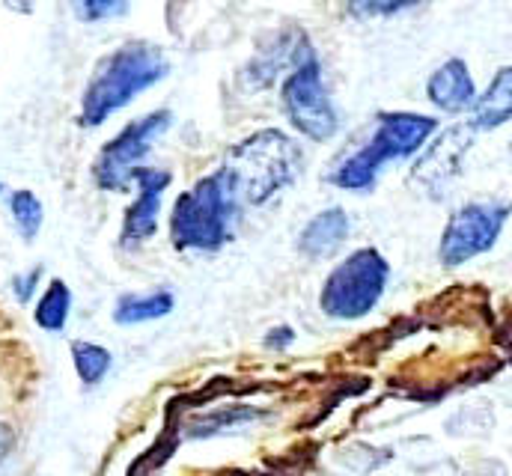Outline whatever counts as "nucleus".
Returning a JSON list of instances; mask_svg holds the SVG:
<instances>
[{
	"label": "nucleus",
	"mask_w": 512,
	"mask_h": 476,
	"mask_svg": "<svg viewBox=\"0 0 512 476\" xmlns=\"http://www.w3.org/2000/svg\"><path fill=\"white\" fill-rule=\"evenodd\" d=\"M170 310H173V295L167 289H158V292H149V295H126V298H120V304L114 310V319L120 325H140V322L161 319Z\"/></svg>",
	"instance_id": "4468645a"
},
{
	"label": "nucleus",
	"mask_w": 512,
	"mask_h": 476,
	"mask_svg": "<svg viewBox=\"0 0 512 476\" xmlns=\"http://www.w3.org/2000/svg\"><path fill=\"white\" fill-rule=\"evenodd\" d=\"M429 102L447 114H462L477 105V87L465 66V60H447L435 69V75L426 84Z\"/></svg>",
	"instance_id": "9d476101"
},
{
	"label": "nucleus",
	"mask_w": 512,
	"mask_h": 476,
	"mask_svg": "<svg viewBox=\"0 0 512 476\" xmlns=\"http://www.w3.org/2000/svg\"><path fill=\"white\" fill-rule=\"evenodd\" d=\"M435 128H438V119L432 117L382 114L376 134L361 149L346 155L328 179L346 191H367L373 188L384 161H396V158H408L420 152L423 143L435 134Z\"/></svg>",
	"instance_id": "20e7f679"
},
{
	"label": "nucleus",
	"mask_w": 512,
	"mask_h": 476,
	"mask_svg": "<svg viewBox=\"0 0 512 476\" xmlns=\"http://www.w3.org/2000/svg\"><path fill=\"white\" fill-rule=\"evenodd\" d=\"M471 125L468 128H450L417 164V179H423L429 188H441L459 173V161L465 149L471 146Z\"/></svg>",
	"instance_id": "9b49d317"
},
{
	"label": "nucleus",
	"mask_w": 512,
	"mask_h": 476,
	"mask_svg": "<svg viewBox=\"0 0 512 476\" xmlns=\"http://www.w3.org/2000/svg\"><path fill=\"white\" fill-rule=\"evenodd\" d=\"M239 194L224 170L200 179L191 191L176 200L170 218L173 244L182 250H218L233 236V221L239 215Z\"/></svg>",
	"instance_id": "7ed1b4c3"
},
{
	"label": "nucleus",
	"mask_w": 512,
	"mask_h": 476,
	"mask_svg": "<svg viewBox=\"0 0 512 476\" xmlns=\"http://www.w3.org/2000/svg\"><path fill=\"white\" fill-rule=\"evenodd\" d=\"M9 447H12V432H9V426H3V423H0V462L6 459Z\"/></svg>",
	"instance_id": "412c9836"
},
{
	"label": "nucleus",
	"mask_w": 512,
	"mask_h": 476,
	"mask_svg": "<svg viewBox=\"0 0 512 476\" xmlns=\"http://www.w3.org/2000/svg\"><path fill=\"white\" fill-rule=\"evenodd\" d=\"M512 119V66L501 69L495 75V81L489 84V90L477 99L474 105V119L471 128L474 131H492L501 128L504 122Z\"/></svg>",
	"instance_id": "ddd939ff"
},
{
	"label": "nucleus",
	"mask_w": 512,
	"mask_h": 476,
	"mask_svg": "<svg viewBox=\"0 0 512 476\" xmlns=\"http://www.w3.org/2000/svg\"><path fill=\"white\" fill-rule=\"evenodd\" d=\"M9 209H12V218L21 230V236L36 238L39 227H42V203L36 200L33 191H15L12 200H9Z\"/></svg>",
	"instance_id": "f3484780"
},
{
	"label": "nucleus",
	"mask_w": 512,
	"mask_h": 476,
	"mask_svg": "<svg viewBox=\"0 0 512 476\" xmlns=\"http://www.w3.org/2000/svg\"><path fill=\"white\" fill-rule=\"evenodd\" d=\"M39 268L36 271H30L27 277H21V280H15V295H18V301H27L30 295H33V283L39 280Z\"/></svg>",
	"instance_id": "aec40b11"
},
{
	"label": "nucleus",
	"mask_w": 512,
	"mask_h": 476,
	"mask_svg": "<svg viewBox=\"0 0 512 476\" xmlns=\"http://www.w3.org/2000/svg\"><path fill=\"white\" fill-rule=\"evenodd\" d=\"M72 357H75V369L84 384H99L111 369V352L96 343H75Z\"/></svg>",
	"instance_id": "dca6fc26"
},
{
	"label": "nucleus",
	"mask_w": 512,
	"mask_h": 476,
	"mask_svg": "<svg viewBox=\"0 0 512 476\" xmlns=\"http://www.w3.org/2000/svg\"><path fill=\"white\" fill-rule=\"evenodd\" d=\"M75 12L84 21H99V18H108V15H123V12H128V6L126 3H78Z\"/></svg>",
	"instance_id": "a211bd4d"
},
{
	"label": "nucleus",
	"mask_w": 512,
	"mask_h": 476,
	"mask_svg": "<svg viewBox=\"0 0 512 476\" xmlns=\"http://www.w3.org/2000/svg\"><path fill=\"white\" fill-rule=\"evenodd\" d=\"M387 274L390 268L379 250L373 247L355 250L325 280V289L319 298L325 316L352 322V319H364L367 313H373L376 304L382 301Z\"/></svg>",
	"instance_id": "39448f33"
},
{
	"label": "nucleus",
	"mask_w": 512,
	"mask_h": 476,
	"mask_svg": "<svg viewBox=\"0 0 512 476\" xmlns=\"http://www.w3.org/2000/svg\"><path fill=\"white\" fill-rule=\"evenodd\" d=\"M221 170L233 182L242 203L262 206L298 176L301 149L283 131L265 128V131H256L254 137L242 140L230 152V158Z\"/></svg>",
	"instance_id": "f03ea898"
},
{
	"label": "nucleus",
	"mask_w": 512,
	"mask_h": 476,
	"mask_svg": "<svg viewBox=\"0 0 512 476\" xmlns=\"http://www.w3.org/2000/svg\"><path fill=\"white\" fill-rule=\"evenodd\" d=\"M349 215L340 209V206H334V209H325V212H319L307 227H304V233H301V241H298V250L307 256V259H313V262H319V259H328V256H334L340 247H343V241L349 236Z\"/></svg>",
	"instance_id": "f8f14e48"
},
{
	"label": "nucleus",
	"mask_w": 512,
	"mask_h": 476,
	"mask_svg": "<svg viewBox=\"0 0 512 476\" xmlns=\"http://www.w3.org/2000/svg\"><path fill=\"white\" fill-rule=\"evenodd\" d=\"M69 307H72V292L63 280H54L48 286V292L42 295L39 307H36V325L57 334L66 328V319H69Z\"/></svg>",
	"instance_id": "2eb2a0df"
},
{
	"label": "nucleus",
	"mask_w": 512,
	"mask_h": 476,
	"mask_svg": "<svg viewBox=\"0 0 512 476\" xmlns=\"http://www.w3.org/2000/svg\"><path fill=\"white\" fill-rule=\"evenodd\" d=\"M283 111L289 122L310 140L322 143L331 140L340 128L337 111L328 99V90L322 84V69L316 54H310L298 69L289 72L283 81Z\"/></svg>",
	"instance_id": "423d86ee"
},
{
	"label": "nucleus",
	"mask_w": 512,
	"mask_h": 476,
	"mask_svg": "<svg viewBox=\"0 0 512 476\" xmlns=\"http://www.w3.org/2000/svg\"><path fill=\"white\" fill-rule=\"evenodd\" d=\"M402 9H411V3H355L352 6L355 15H393Z\"/></svg>",
	"instance_id": "6ab92c4d"
},
{
	"label": "nucleus",
	"mask_w": 512,
	"mask_h": 476,
	"mask_svg": "<svg viewBox=\"0 0 512 476\" xmlns=\"http://www.w3.org/2000/svg\"><path fill=\"white\" fill-rule=\"evenodd\" d=\"M170 63L161 54V48L146 42H131L105 57L84 93L81 122L84 125H102L111 114L126 108L128 102L155 87L161 78H167Z\"/></svg>",
	"instance_id": "f257e3e1"
},
{
	"label": "nucleus",
	"mask_w": 512,
	"mask_h": 476,
	"mask_svg": "<svg viewBox=\"0 0 512 476\" xmlns=\"http://www.w3.org/2000/svg\"><path fill=\"white\" fill-rule=\"evenodd\" d=\"M170 111H155L149 117L134 119L126 125L99 155L96 161V182L105 191H126L140 170L137 161L152 149V143L170 128Z\"/></svg>",
	"instance_id": "6e6552de"
},
{
	"label": "nucleus",
	"mask_w": 512,
	"mask_h": 476,
	"mask_svg": "<svg viewBox=\"0 0 512 476\" xmlns=\"http://www.w3.org/2000/svg\"><path fill=\"white\" fill-rule=\"evenodd\" d=\"M0 191H3V185H0Z\"/></svg>",
	"instance_id": "4be33fe9"
},
{
	"label": "nucleus",
	"mask_w": 512,
	"mask_h": 476,
	"mask_svg": "<svg viewBox=\"0 0 512 476\" xmlns=\"http://www.w3.org/2000/svg\"><path fill=\"white\" fill-rule=\"evenodd\" d=\"M512 206L501 200H480L462 206L444 227L441 236V262L444 265H462L486 250L495 247L501 238L504 224L510 221Z\"/></svg>",
	"instance_id": "0eeeda50"
},
{
	"label": "nucleus",
	"mask_w": 512,
	"mask_h": 476,
	"mask_svg": "<svg viewBox=\"0 0 512 476\" xmlns=\"http://www.w3.org/2000/svg\"><path fill=\"white\" fill-rule=\"evenodd\" d=\"M134 182L140 185V194H137L134 206L126 212V224H123V244H128V247L155 236L161 197H164V188L170 185V173L140 167L134 173Z\"/></svg>",
	"instance_id": "1a4fd4ad"
}]
</instances>
